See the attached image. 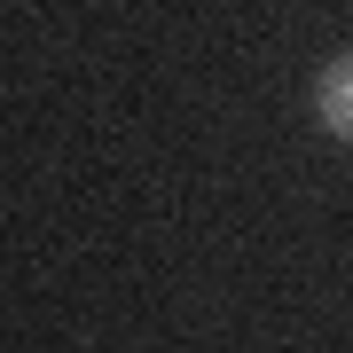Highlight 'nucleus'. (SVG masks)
Instances as JSON below:
<instances>
[{
  "label": "nucleus",
  "mask_w": 353,
  "mask_h": 353,
  "mask_svg": "<svg viewBox=\"0 0 353 353\" xmlns=\"http://www.w3.org/2000/svg\"><path fill=\"white\" fill-rule=\"evenodd\" d=\"M314 118H322L330 141L353 150V48H338V55L314 71Z\"/></svg>",
  "instance_id": "obj_1"
}]
</instances>
